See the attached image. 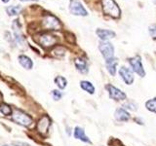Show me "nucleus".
Instances as JSON below:
<instances>
[{"instance_id":"obj_4","label":"nucleus","mask_w":156,"mask_h":146,"mask_svg":"<svg viewBox=\"0 0 156 146\" xmlns=\"http://www.w3.org/2000/svg\"><path fill=\"white\" fill-rule=\"evenodd\" d=\"M51 124H52V120L50 117L48 115H43L41 118L37 121L36 131L42 135H45L48 133L49 129H50Z\"/></svg>"},{"instance_id":"obj_6","label":"nucleus","mask_w":156,"mask_h":146,"mask_svg":"<svg viewBox=\"0 0 156 146\" xmlns=\"http://www.w3.org/2000/svg\"><path fill=\"white\" fill-rule=\"evenodd\" d=\"M43 27H45L48 30H58L61 28V23L55 16L52 15H47L43 19Z\"/></svg>"},{"instance_id":"obj_16","label":"nucleus","mask_w":156,"mask_h":146,"mask_svg":"<svg viewBox=\"0 0 156 146\" xmlns=\"http://www.w3.org/2000/svg\"><path fill=\"white\" fill-rule=\"evenodd\" d=\"M19 62H20V64H21L24 69H27V70H30L32 69V67H33V61L29 57L27 56H24V55H21V56H19Z\"/></svg>"},{"instance_id":"obj_15","label":"nucleus","mask_w":156,"mask_h":146,"mask_svg":"<svg viewBox=\"0 0 156 146\" xmlns=\"http://www.w3.org/2000/svg\"><path fill=\"white\" fill-rule=\"evenodd\" d=\"M117 64H118V60L115 58L114 57L111 58H108V60H105V65L107 68V71L109 72V74L111 76H115Z\"/></svg>"},{"instance_id":"obj_30","label":"nucleus","mask_w":156,"mask_h":146,"mask_svg":"<svg viewBox=\"0 0 156 146\" xmlns=\"http://www.w3.org/2000/svg\"><path fill=\"white\" fill-rule=\"evenodd\" d=\"M2 146H10V145H8V144H4V145H2Z\"/></svg>"},{"instance_id":"obj_21","label":"nucleus","mask_w":156,"mask_h":146,"mask_svg":"<svg viewBox=\"0 0 156 146\" xmlns=\"http://www.w3.org/2000/svg\"><path fill=\"white\" fill-rule=\"evenodd\" d=\"M145 107H146V109H147V110L153 112V113H156V97L146 101L145 102Z\"/></svg>"},{"instance_id":"obj_23","label":"nucleus","mask_w":156,"mask_h":146,"mask_svg":"<svg viewBox=\"0 0 156 146\" xmlns=\"http://www.w3.org/2000/svg\"><path fill=\"white\" fill-rule=\"evenodd\" d=\"M51 96H52L54 100L58 101V100H60L62 97V92H61V90H52Z\"/></svg>"},{"instance_id":"obj_17","label":"nucleus","mask_w":156,"mask_h":146,"mask_svg":"<svg viewBox=\"0 0 156 146\" xmlns=\"http://www.w3.org/2000/svg\"><path fill=\"white\" fill-rule=\"evenodd\" d=\"M80 88L89 95H94L95 94L96 89H95L94 85H93L90 81H87V80L80 81Z\"/></svg>"},{"instance_id":"obj_24","label":"nucleus","mask_w":156,"mask_h":146,"mask_svg":"<svg viewBox=\"0 0 156 146\" xmlns=\"http://www.w3.org/2000/svg\"><path fill=\"white\" fill-rule=\"evenodd\" d=\"M148 32L153 39H156V23L151 24L148 26Z\"/></svg>"},{"instance_id":"obj_8","label":"nucleus","mask_w":156,"mask_h":146,"mask_svg":"<svg viewBox=\"0 0 156 146\" xmlns=\"http://www.w3.org/2000/svg\"><path fill=\"white\" fill-rule=\"evenodd\" d=\"M69 11L72 15H75V16H87L88 15L87 10L84 8L79 0H70Z\"/></svg>"},{"instance_id":"obj_14","label":"nucleus","mask_w":156,"mask_h":146,"mask_svg":"<svg viewBox=\"0 0 156 146\" xmlns=\"http://www.w3.org/2000/svg\"><path fill=\"white\" fill-rule=\"evenodd\" d=\"M114 118L118 122H127L131 118V115L124 108H117L114 112Z\"/></svg>"},{"instance_id":"obj_19","label":"nucleus","mask_w":156,"mask_h":146,"mask_svg":"<svg viewBox=\"0 0 156 146\" xmlns=\"http://www.w3.org/2000/svg\"><path fill=\"white\" fill-rule=\"evenodd\" d=\"M0 113L4 116H10L13 113V108L7 103H2L0 105Z\"/></svg>"},{"instance_id":"obj_9","label":"nucleus","mask_w":156,"mask_h":146,"mask_svg":"<svg viewBox=\"0 0 156 146\" xmlns=\"http://www.w3.org/2000/svg\"><path fill=\"white\" fill-rule=\"evenodd\" d=\"M57 42H58L57 37L49 33H43L41 35H39V38H38V43L40 44L43 48L53 47Z\"/></svg>"},{"instance_id":"obj_13","label":"nucleus","mask_w":156,"mask_h":146,"mask_svg":"<svg viewBox=\"0 0 156 146\" xmlns=\"http://www.w3.org/2000/svg\"><path fill=\"white\" fill-rule=\"evenodd\" d=\"M97 35L99 36V38L101 39V41H107L109 40V39H112L115 37V32L112 31V30H109V29H97Z\"/></svg>"},{"instance_id":"obj_26","label":"nucleus","mask_w":156,"mask_h":146,"mask_svg":"<svg viewBox=\"0 0 156 146\" xmlns=\"http://www.w3.org/2000/svg\"><path fill=\"white\" fill-rule=\"evenodd\" d=\"M135 121H136V122H138V124H139V125H144L143 121H141V120H140L139 118H135Z\"/></svg>"},{"instance_id":"obj_1","label":"nucleus","mask_w":156,"mask_h":146,"mask_svg":"<svg viewBox=\"0 0 156 146\" xmlns=\"http://www.w3.org/2000/svg\"><path fill=\"white\" fill-rule=\"evenodd\" d=\"M11 116V119L13 122L22 127H24V128H28L33 123L32 117L21 109H14Z\"/></svg>"},{"instance_id":"obj_27","label":"nucleus","mask_w":156,"mask_h":146,"mask_svg":"<svg viewBox=\"0 0 156 146\" xmlns=\"http://www.w3.org/2000/svg\"><path fill=\"white\" fill-rule=\"evenodd\" d=\"M1 1H2V2H4V3H7V2H9V1H10V0H1Z\"/></svg>"},{"instance_id":"obj_5","label":"nucleus","mask_w":156,"mask_h":146,"mask_svg":"<svg viewBox=\"0 0 156 146\" xmlns=\"http://www.w3.org/2000/svg\"><path fill=\"white\" fill-rule=\"evenodd\" d=\"M129 63L132 68V70L136 72V74L140 75V77L145 76V70L144 68L143 62H141V57L140 56H136L134 57L129 58Z\"/></svg>"},{"instance_id":"obj_22","label":"nucleus","mask_w":156,"mask_h":146,"mask_svg":"<svg viewBox=\"0 0 156 146\" xmlns=\"http://www.w3.org/2000/svg\"><path fill=\"white\" fill-rule=\"evenodd\" d=\"M123 107H124V109H129L131 111H136V110H138V105H136V102L132 101V100L127 101L126 103L123 105Z\"/></svg>"},{"instance_id":"obj_3","label":"nucleus","mask_w":156,"mask_h":146,"mask_svg":"<svg viewBox=\"0 0 156 146\" xmlns=\"http://www.w3.org/2000/svg\"><path fill=\"white\" fill-rule=\"evenodd\" d=\"M105 90L107 91V92H108L109 97L113 100L122 101L127 99V96L124 92H122L120 89H118V88H116L115 86L111 85V84L105 85Z\"/></svg>"},{"instance_id":"obj_29","label":"nucleus","mask_w":156,"mask_h":146,"mask_svg":"<svg viewBox=\"0 0 156 146\" xmlns=\"http://www.w3.org/2000/svg\"><path fill=\"white\" fill-rule=\"evenodd\" d=\"M152 1H153V3H154V4H156V0H152Z\"/></svg>"},{"instance_id":"obj_18","label":"nucleus","mask_w":156,"mask_h":146,"mask_svg":"<svg viewBox=\"0 0 156 146\" xmlns=\"http://www.w3.org/2000/svg\"><path fill=\"white\" fill-rule=\"evenodd\" d=\"M54 82H55V84L58 87V90H65L67 86V80L63 76H61V75L57 76L55 79H54Z\"/></svg>"},{"instance_id":"obj_20","label":"nucleus","mask_w":156,"mask_h":146,"mask_svg":"<svg viewBox=\"0 0 156 146\" xmlns=\"http://www.w3.org/2000/svg\"><path fill=\"white\" fill-rule=\"evenodd\" d=\"M6 11H7L9 16H17V15H19L20 12L22 11V7L21 6H17V5H14V6H9V7H7Z\"/></svg>"},{"instance_id":"obj_12","label":"nucleus","mask_w":156,"mask_h":146,"mask_svg":"<svg viewBox=\"0 0 156 146\" xmlns=\"http://www.w3.org/2000/svg\"><path fill=\"white\" fill-rule=\"evenodd\" d=\"M74 65L76 69L82 74H86L89 71V66H88V62L85 58L83 57H77L74 61Z\"/></svg>"},{"instance_id":"obj_10","label":"nucleus","mask_w":156,"mask_h":146,"mask_svg":"<svg viewBox=\"0 0 156 146\" xmlns=\"http://www.w3.org/2000/svg\"><path fill=\"white\" fill-rule=\"evenodd\" d=\"M119 75L121 77V79L123 80L127 85H132L134 83V73L130 68L126 66H122L119 69Z\"/></svg>"},{"instance_id":"obj_11","label":"nucleus","mask_w":156,"mask_h":146,"mask_svg":"<svg viewBox=\"0 0 156 146\" xmlns=\"http://www.w3.org/2000/svg\"><path fill=\"white\" fill-rule=\"evenodd\" d=\"M73 136H74L75 139L80 140L84 143H89V144L92 143L91 139L86 135L84 129L81 128V127H79V126H77L73 129Z\"/></svg>"},{"instance_id":"obj_25","label":"nucleus","mask_w":156,"mask_h":146,"mask_svg":"<svg viewBox=\"0 0 156 146\" xmlns=\"http://www.w3.org/2000/svg\"><path fill=\"white\" fill-rule=\"evenodd\" d=\"M13 146H30V144L27 142H24V141H20V140H15L12 142Z\"/></svg>"},{"instance_id":"obj_7","label":"nucleus","mask_w":156,"mask_h":146,"mask_svg":"<svg viewBox=\"0 0 156 146\" xmlns=\"http://www.w3.org/2000/svg\"><path fill=\"white\" fill-rule=\"evenodd\" d=\"M99 50L105 60H108L114 57V47L108 41H101L99 44Z\"/></svg>"},{"instance_id":"obj_28","label":"nucleus","mask_w":156,"mask_h":146,"mask_svg":"<svg viewBox=\"0 0 156 146\" xmlns=\"http://www.w3.org/2000/svg\"><path fill=\"white\" fill-rule=\"evenodd\" d=\"M20 1H27V0H20ZM33 1H35V0H33Z\"/></svg>"},{"instance_id":"obj_2","label":"nucleus","mask_w":156,"mask_h":146,"mask_svg":"<svg viewBox=\"0 0 156 146\" xmlns=\"http://www.w3.org/2000/svg\"><path fill=\"white\" fill-rule=\"evenodd\" d=\"M101 6L105 15H108L114 19H118L120 17L121 10L114 0H101Z\"/></svg>"}]
</instances>
